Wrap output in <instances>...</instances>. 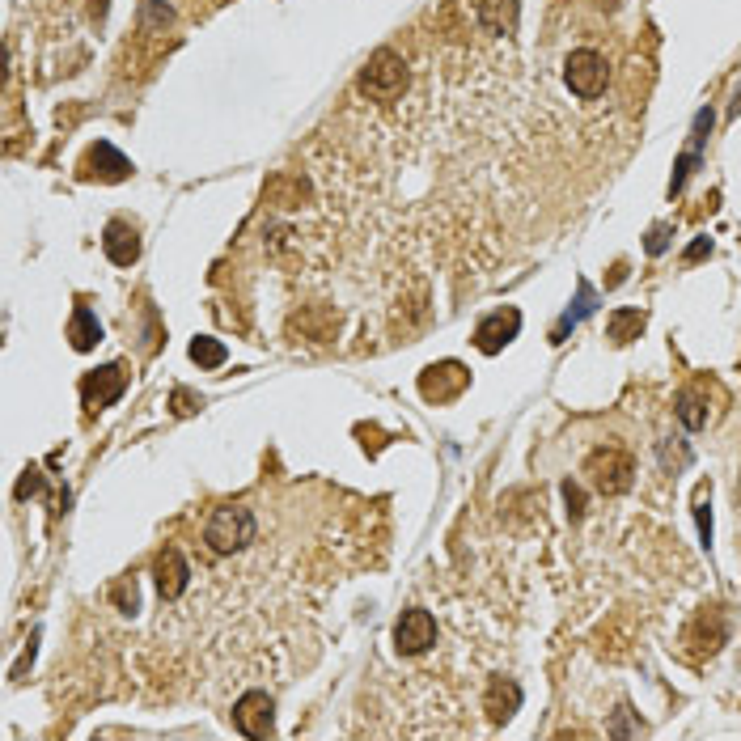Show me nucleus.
<instances>
[{"label": "nucleus", "mask_w": 741, "mask_h": 741, "mask_svg": "<svg viewBox=\"0 0 741 741\" xmlns=\"http://www.w3.org/2000/svg\"><path fill=\"white\" fill-rule=\"evenodd\" d=\"M255 530H259V521L246 504H225V509H216L208 517L204 542H208L212 555H233V551H242V547L255 542Z\"/></svg>", "instance_id": "nucleus-1"}, {"label": "nucleus", "mask_w": 741, "mask_h": 741, "mask_svg": "<svg viewBox=\"0 0 741 741\" xmlns=\"http://www.w3.org/2000/svg\"><path fill=\"white\" fill-rule=\"evenodd\" d=\"M407 81H411L407 60L394 47H377L369 56V64L360 68V94L373 98V102H394L407 89Z\"/></svg>", "instance_id": "nucleus-2"}, {"label": "nucleus", "mask_w": 741, "mask_h": 741, "mask_svg": "<svg viewBox=\"0 0 741 741\" xmlns=\"http://www.w3.org/2000/svg\"><path fill=\"white\" fill-rule=\"evenodd\" d=\"M585 475H589V483L598 487L602 496H619V492H627V487H631V475H636V462H631L627 449L606 445V449H593V454H589Z\"/></svg>", "instance_id": "nucleus-3"}, {"label": "nucleus", "mask_w": 741, "mask_h": 741, "mask_svg": "<svg viewBox=\"0 0 741 741\" xmlns=\"http://www.w3.org/2000/svg\"><path fill=\"white\" fill-rule=\"evenodd\" d=\"M564 81L576 98H598L606 81H610V64L602 51H593V47H581V51H572V56L564 60Z\"/></svg>", "instance_id": "nucleus-4"}, {"label": "nucleus", "mask_w": 741, "mask_h": 741, "mask_svg": "<svg viewBox=\"0 0 741 741\" xmlns=\"http://www.w3.org/2000/svg\"><path fill=\"white\" fill-rule=\"evenodd\" d=\"M271 712H276V703H271L267 691H246L238 703H233V725H238L246 737L263 741V737L276 733V716Z\"/></svg>", "instance_id": "nucleus-5"}, {"label": "nucleus", "mask_w": 741, "mask_h": 741, "mask_svg": "<svg viewBox=\"0 0 741 741\" xmlns=\"http://www.w3.org/2000/svg\"><path fill=\"white\" fill-rule=\"evenodd\" d=\"M466 386H471V373H466V365H458V360H441V365L424 369V377H420V394L428 403L458 399Z\"/></svg>", "instance_id": "nucleus-6"}, {"label": "nucleus", "mask_w": 741, "mask_h": 741, "mask_svg": "<svg viewBox=\"0 0 741 741\" xmlns=\"http://www.w3.org/2000/svg\"><path fill=\"white\" fill-rule=\"evenodd\" d=\"M517 331H521V310L504 305V310L487 314L479 327H475V348H479L483 356H496V352H504V348H509V343L517 339Z\"/></svg>", "instance_id": "nucleus-7"}, {"label": "nucleus", "mask_w": 741, "mask_h": 741, "mask_svg": "<svg viewBox=\"0 0 741 741\" xmlns=\"http://www.w3.org/2000/svg\"><path fill=\"white\" fill-rule=\"evenodd\" d=\"M123 386H128V377H123V369H119V365H102V369H94V373H85V382H81V399H85L89 411H102V407H111V403L119 399Z\"/></svg>", "instance_id": "nucleus-8"}, {"label": "nucleus", "mask_w": 741, "mask_h": 741, "mask_svg": "<svg viewBox=\"0 0 741 741\" xmlns=\"http://www.w3.org/2000/svg\"><path fill=\"white\" fill-rule=\"evenodd\" d=\"M437 640V619H432L428 610H407L403 619H399V627H394V644H399V653H407V657H415V653H424V648Z\"/></svg>", "instance_id": "nucleus-9"}, {"label": "nucleus", "mask_w": 741, "mask_h": 741, "mask_svg": "<svg viewBox=\"0 0 741 741\" xmlns=\"http://www.w3.org/2000/svg\"><path fill=\"white\" fill-rule=\"evenodd\" d=\"M153 576H157V589H161V598L174 602V598H183L187 593V581H191V568H187V559L178 547H166L157 555V564H153Z\"/></svg>", "instance_id": "nucleus-10"}, {"label": "nucleus", "mask_w": 741, "mask_h": 741, "mask_svg": "<svg viewBox=\"0 0 741 741\" xmlns=\"http://www.w3.org/2000/svg\"><path fill=\"white\" fill-rule=\"evenodd\" d=\"M521 708V686L509 682V678H492L487 682V695H483V712L496 720V725H504L513 712Z\"/></svg>", "instance_id": "nucleus-11"}, {"label": "nucleus", "mask_w": 741, "mask_h": 741, "mask_svg": "<svg viewBox=\"0 0 741 741\" xmlns=\"http://www.w3.org/2000/svg\"><path fill=\"white\" fill-rule=\"evenodd\" d=\"M102 250H106V259L119 263V267H132L140 259V238H136V229L132 225H106V238H102Z\"/></svg>", "instance_id": "nucleus-12"}, {"label": "nucleus", "mask_w": 741, "mask_h": 741, "mask_svg": "<svg viewBox=\"0 0 741 741\" xmlns=\"http://www.w3.org/2000/svg\"><path fill=\"white\" fill-rule=\"evenodd\" d=\"M475 17L483 34H513L517 30V0H479L475 5Z\"/></svg>", "instance_id": "nucleus-13"}, {"label": "nucleus", "mask_w": 741, "mask_h": 741, "mask_svg": "<svg viewBox=\"0 0 741 741\" xmlns=\"http://www.w3.org/2000/svg\"><path fill=\"white\" fill-rule=\"evenodd\" d=\"M68 343L77 352H89V348H98V343H102V322H98V314L89 310V305H77V310H72Z\"/></svg>", "instance_id": "nucleus-14"}, {"label": "nucleus", "mask_w": 741, "mask_h": 741, "mask_svg": "<svg viewBox=\"0 0 741 741\" xmlns=\"http://www.w3.org/2000/svg\"><path fill=\"white\" fill-rule=\"evenodd\" d=\"M128 170H132V161L123 153H115L111 144H94L89 157H85V174H102V178H111V183L128 178Z\"/></svg>", "instance_id": "nucleus-15"}, {"label": "nucleus", "mask_w": 741, "mask_h": 741, "mask_svg": "<svg viewBox=\"0 0 741 741\" xmlns=\"http://www.w3.org/2000/svg\"><path fill=\"white\" fill-rule=\"evenodd\" d=\"M593 310H598V293H593V284H589V280H581V284H576V305H572V310H568L564 318L555 322L551 343H564V339H568V331H572L581 318H589Z\"/></svg>", "instance_id": "nucleus-16"}, {"label": "nucleus", "mask_w": 741, "mask_h": 741, "mask_svg": "<svg viewBox=\"0 0 741 741\" xmlns=\"http://www.w3.org/2000/svg\"><path fill=\"white\" fill-rule=\"evenodd\" d=\"M305 178H297V174H276L267 183V204H276V208H301V200H305Z\"/></svg>", "instance_id": "nucleus-17"}, {"label": "nucleus", "mask_w": 741, "mask_h": 741, "mask_svg": "<svg viewBox=\"0 0 741 741\" xmlns=\"http://www.w3.org/2000/svg\"><path fill=\"white\" fill-rule=\"evenodd\" d=\"M644 310H614L610 322H606V339L610 343H631V339H640L644 331Z\"/></svg>", "instance_id": "nucleus-18"}, {"label": "nucleus", "mask_w": 741, "mask_h": 741, "mask_svg": "<svg viewBox=\"0 0 741 741\" xmlns=\"http://www.w3.org/2000/svg\"><path fill=\"white\" fill-rule=\"evenodd\" d=\"M708 399H703L699 390H682L678 394V420H682V428H691V432H699V428H708Z\"/></svg>", "instance_id": "nucleus-19"}, {"label": "nucleus", "mask_w": 741, "mask_h": 741, "mask_svg": "<svg viewBox=\"0 0 741 741\" xmlns=\"http://www.w3.org/2000/svg\"><path fill=\"white\" fill-rule=\"evenodd\" d=\"M191 360L200 369H221L225 360H229V348L221 339H208V335H200V339H191Z\"/></svg>", "instance_id": "nucleus-20"}, {"label": "nucleus", "mask_w": 741, "mask_h": 741, "mask_svg": "<svg viewBox=\"0 0 741 741\" xmlns=\"http://www.w3.org/2000/svg\"><path fill=\"white\" fill-rule=\"evenodd\" d=\"M708 487H699L695 492V521H699V542L703 547H712V504H708Z\"/></svg>", "instance_id": "nucleus-21"}, {"label": "nucleus", "mask_w": 741, "mask_h": 741, "mask_svg": "<svg viewBox=\"0 0 741 741\" xmlns=\"http://www.w3.org/2000/svg\"><path fill=\"white\" fill-rule=\"evenodd\" d=\"M670 238H674V229L670 225H653V229H648V238H644V250H648V255H665V246H670Z\"/></svg>", "instance_id": "nucleus-22"}, {"label": "nucleus", "mask_w": 741, "mask_h": 741, "mask_svg": "<svg viewBox=\"0 0 741 741\" xmlns=\"http://www.w3.org/2000/svg\"><path fill=\"white\" fill-rule=\"evenodd\" d=\"M708 132H712V106H703V111L695 115V128H691V153L703 149V140H708Z\"/></svg>", "instance_id": "nucleus-23"}, {"label": "nucleus", "mask_w": 741, "mask_h": 741, "mask_svg": "<svg viewBox=\"0 0 741 741\" xmlns=\"http://www.w3.org/2000/svg\"><path fill=\"white\" fill-rule=\"evenodd\" d=\"M695 161H699V153H682V157H678V166H674V178H670V195H678V191H682L686 174L695 170Z\"/></svg>", "instance_id": "nucleus-24"}, {"label": "nucleus", "mask_w": 741, "mask_h": 741, "mask_svg": "<svg viewBox=\"0 0 741 741\" xmlns=\"http://www.w3.org/2000/svg\"><path fill=\"white\" fill-rule=\"evenodd\" d=\"M564 500H568V517H572V521L585 513V492H581V487H576L572 479L564 483Z\"/></svg>", "instance_id": "nucleus-25"}, {"label": "nucleus", "mask_w": 741, "mask_h": 741, "mask_svg": "<svg viewBox=\"0 0 741 741\" xmlns=\"http://www.w3.org/2000/svg\"><path fill=\"white\" fill-rule=\"evenodd\" d=\"M170 403H174V415H191L195 407H200V399H195L191 390H174V399H170Z\"/></svg>", "instance_id": "nucleus-26"}, {"label": "nucleus", "mask_w": 741, "mask_h": 741, "mask_svg": "<svg viewBox=\"0 0 741 741\" xmlns=\"http://www.w3.org/2000/svg\"><path fill=\"white\" fill-rule=\"evenodd\" d=\"M115 602H119V610H136V581H123L115 589Z\"/></svg>", "instance_id": "nucleus-27"}, {"label": "nucleus", "mask_w": 741, "mask_h": 741, "mask_svg": "<svg viewBox=\"0 0 741 741\" xmlns=\"http://www.w3.org/2000/svg\"><path fill=\"white\" fill-rule=\"evenodd\" d=\"M43 487V479H39V471H26V479L17 483V500H26V496H34Z\"/></svg>", "instance_id": "nucleus-28"}, {"label": "nucleus", "mask_w": 741, "mask_h": 741, "mask_svg": "<svg viewBox=\"0 0 741 741\" xmlns=\"http://www.w3.org/2000/svg\"><path fill=\"white\" fill-rule=\"evenodd\" d=\"M708 250H712V242H708V238H695L691 246H686V255H682V259H686V263H699L703 255H708Z\"/></svg>", "instance_id": "nucleus-29"}]
</instances>
